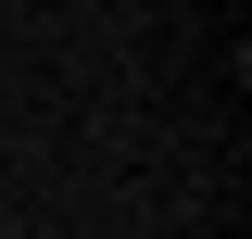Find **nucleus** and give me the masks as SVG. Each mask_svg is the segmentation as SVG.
I'll return each mask as SVG.
<instances>
[{
  "label": "nucleus",
  "mask_w": 252,
  "mask_h": 239,
  "mask_svg": "<svg viewBox=\"0 0 252 239\" xmlns=\"http://www.w3.org/2000/svg\"><path fill=\"white\" fill-rule=\"evenodd\" d=\"M0 239H26V227H0Z\"/></svg>",
  "instance_id": "nucleus-1"
}]
</instances>
